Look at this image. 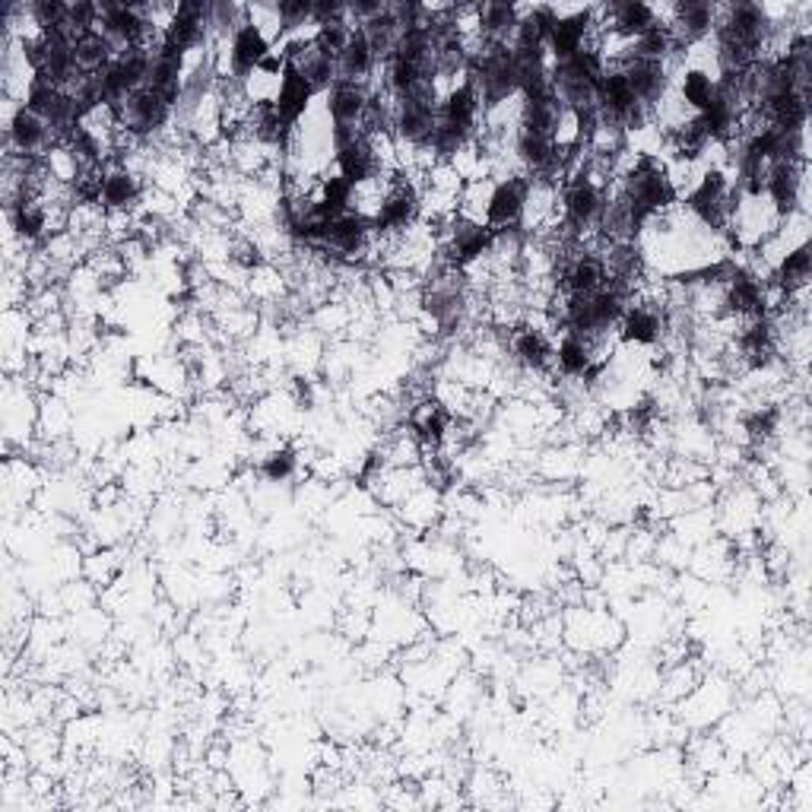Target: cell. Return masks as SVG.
I'll use <instances>...</instances> for the list:
<instances>
[{"instance_id":"obj_26","label":"cell","mask_w":812,"mask_h":812,"mask_svg":"<svg viewBox=\"0 0 812 812\" xmlns=\"http://www.w3.org/2000/svg\"><path fill=\"white\" fill-rule=\"evenodd\" d=\"M715 90L717 80L708 71H701V67H686V71L679 73V98L693 108L695 115L711 102Z\"/></svg>"},{"instance_id":"obj_7","label":"cell","mask_w":812,"mask_h":812,"mask_svg":"<svg viewBox=\"0 0 812 812\" xmlns=\"http://www.w3.org/2000/svg\"><path fill=\"white\" fill-rule=\"evenodd\" d=\"M635 98L647 105L650 112L667 98L669 67L667 61H645V58H625L620 64Z\"/></svg>"},{"instance_id":"obj_19","label":"cell","mask_w":812,"mask_h":812,"mask_svg":"<svg viewBox=\"0 0 812 812\" xmlns=\"http://www.w3.org/2000/svg\"><path fill=\"white\" fill-rule=\"evenodd\" d=\"M552 362L565 378H587L594 375V343L577 334H565L552 350Z\"/></svg>"},{"instance_id":"obj_9","label":"cell","mask_w":812,"mask_h":812,"mask_svg":"<svg viewBox=\"0 0 812 812\" xmlns=\"http://www.w3.org/2000/svg\"><path fill=\"white\" fill-rule=\"evenodd\" d=\"M597 23V10H574L569 17L559 13V20L552 25L550 42H546V54L552 61H569L572 54L584 49L591 42V29Z\"/></svg>"},{"instance_id":"obj_29","label":"cell","mask_w":812,"mask_h":812,"mask_svg":"<svg viewBox=\"0 0 812 812\" xmlns=\"http://www.w3.org/2000/svg\"><path fill=\"white\" fill-rule=\"evenodd\" d=\"M261 473L270 479V482H287V479L295 473V455H292L289 448H280V451L267 455L261 464Z\"/></svg>"},{"instance_id":"obj_10","label":"cell","mask_w":812,"mask_h":812,"mask_svg":"<svg viewBox=\"0 0 812 812\" xmlns=\"http://www.w3.org/2000/svg\"><path fill=\"white\" fill-rule=\"evenodd\" d=\"M311 96H314V90H311L309 80L302 76L299 67H292L287 61V67L280 73V83H277V93H273V112H277V118L283 121L287 127H295L299 121L305 118Z\"/></svg>"},{"instance_id":"obj_14","label":"cell","mask_w":812,"mask_h":812,"mask_svg":"<svg viewBox=\"0 0 812 812\" xmlns=\"http://www.w3.org/2000/svg\"><path fill=\"white\" fill-rule=\"evenodd\" d=\"M368 98H372V93L365 90V83L336 80L334 86L327 90V115H331L334 124L362 131V121H365V112H368Z\"/></svg>"},{"instance_id":"obj_4","label":"cell","mask_w":812,"mask_h":812,"mask_svg":"<svg viewBox=\"0 0 812 812\" xmlns=\"http://www.w3.org/2000/svg\"><path fill=\"white\" fill-rule=\"evenodd\" d=\"M419 191L406 181H394L387 191H384L378 210L372 214V229L375 236H397V232H406L416 216H419Z\"/></svg>"},{"instance_id":"obj_21","label":"cell","mask_w":812,"mask_h":812,"mask_svg":"<svg viewBox=\"0 0 812 812\" xmlns=\"http://www.w3.org/2000/svg\"><path fill=\"white\" fill-rule=\"evenodd\" d=\"M477 17L482 42H502V45H508V39L514 35V25H518L521 10L511 7V3L489 0V3H477Z\"/></svg>"},{"instance_id":"obj_25","label":"cell","mask_w":812,"mask_h":812,"mask_svg":"<svg viewBox=\"0 0 812 812\" xmlns=\"http://www.w3.org/2000/svg\"><path fill=\"white\" fill-rule=\"evenodd\" d=\"M810 270H812V254H810V244L806 241H800L797 248H790L788 254L781 258L778 263V270H774V283L784 289V292H793V289H803L806 287V280H810Z\"/></svg>"},{"instance_id":"obj_30","label":"cell","mask_w":812,"mask_h":812,"mask_svg":"<svg viewBox=\"0 0 812 812\" xmlns=\"http://www.w3.org/2000/svg\"><path fill=\"white\" fill-rule=\"evenodd\" d=\"M311 10H314V0H289V3H277L280 29H295V25L311 23Z\"/></svg>"},{"instance_id":"obj_17","label":"cell","mask_w":812,"mask_h":812,"mask_svg":"<svg viewBox=\"0 0 812 812\" xmlns=\"http://www.w3.org/2000/svg\"><path fill=\"white\" fill-rule=\"evenodd\" d=\"M610 17V32H616L622 39H638L645 29L657 23V7H650L645 0H620L613 7H606Z\"/></svg>"},{"instance_id":"obj_31","label":"cell","mask_w":812,"mask_h":812,"mask_svg":"<svg viewBox=\"0 0 812 812\" xmlns=\"http://www.w3.org/2000/svg\"><path fill=\"white\" fill-rule=\"evenodd\" d=\"M778 423H781L778 406H762V409H756V413L746 419V429L752 431L756 438H768L771 431L778 429Z\"/></svg>"},{"instance_id":"obj_16","label":"cell","mask_w":812,"mask_h":812,"mask_svg":"<svg viewBox=\"0 0 812 812\" xmlns=\"http://www.w3.org/2000/svg\"><path fill=\"white\" fill-rule=\"evenodd\" d=\"M73 58H76L80 73H93L96 76L118 58V49L112 45V39L102 29H86V32L73 35Z\"/></svg>"},{"instance_id":"obj_8","label":"cell","mask_w":812,"mask_h":812,"mask_svg":"<svg viewBox=\"0 0 812 812\" xmlns=\"http://www.w3.org/2000/svg\"><path fill=\"white\" fill-rule=\"evenodd\" d=\"M336 168H340V175L353 188H362V185L375 181L382 175V156H378L375 140L368 134H356L350 144L336 149Z\"/></svg>"},{"instance_id":"obj_20","label":"cell","mask_w":812,"mask_h":812,"mask_svg":"<svg viewBox=\"0 0 812 812\" xmlns=\"http://www.w3.org/2000/svg\"><path fill=\"white\" fill-rule=\"evenodd\" d=\"M620 334L625 343H635V346H654L660 334H664V321L660 314L647 305H625L620 317Z\"/></svg>"},{"instance_id":"obj_5","label":"cell","mask_w":812,"mask_h":812,"mask_svg":"<svg viewBox=\"0 0 812 812\" xmlns=\"http://www.w3.org/2000/svg\"><path fill=\"white\" fill-rule=\"evenodd\" d=\"M764 197L778 219H790L803 200V163H771L764 171Z\"/></svg>"},{"instance_id":"obj_11","label":"cell","mask_w":812,"mask_h":812,"mask_svg":"<svg viewBox=\"0 0 812 812\" xmlns=\"http://www.w3.org/2000/svg\"><path fill=\"white\" fill-rule=\"evenodd\" d=\"M270 51L273 49H270L267 32H263L261 25L254 23V20H248V23L241 25L239 32L232 35V42H229V64H232V76L248 80L251 73L261 67L263 58H267Z\"/></svg>"},{"instance_id":"obj_18","label":"cell","mask_w":812,"mask_h":812,"mask_svg":"<svg viewBox=\"0 0 812 812\" xmlns=\"http://www.w3.org/2000/svg\"><path fill=\"white\" fill-rule=\"evenodd\" d=\"M375 51L368 45V39H365V32L362 29H353V35H350V42H346V49L340 51V58H336V80H346V83H365V76L375 71Z\"/></svg>"},{"instance_id":"obj_13","label":"cell","mask_w":812,"mask_h":812,"mask_svg":"<svg viewBox=\"0 0 812 812\" xmlns=\"http://www.w3.org/2000/svg\"><path fill=\"white\" fill-rule=\"evenodd\" d=\"M477 118H479V93L477 86L470 83V76H467L464 83H457V86H451V90L441 96V105H438V124L455 127L460 134H470V137H473Z\"/></svg>"},{"instance_id":"obj_27","label":"cell","mask_w":812,"mask_h":812,"mask_svg":"<svg viewBox=\"0 0 812 812\" xmlns=\"http://www.w3.org/2000/svg\"><path fill=\"white\" fill-rule=\"evenodd\" d=\"M413 431L423 445H441L448 435V413L438 404H426L416 416H413Z\"/></svg>"},{"instance_id":"obj_22","label":"cell","mask_w":812,"mask_h":812,"mask_svg":"<svg viewBox=\"0 0 812 812\" xmlns=\"http://www.w3.org/2000/svg\"><path fill=\"white\" fill-rule=\"evenodd\" d=\"M562 283L569 289V295H591L606 283V267L597 254H577L565 263L562 270Z\"/></svg>"},{"instance_id":"obj_12","label":"cell","mask_w":812,"mask_h":812,"mask_svg":"<svg viewBox=\"0 0 812 812\" xmlns=\"http://www.w3.org/2000/svg\"><path fill=\"white\" fill-rule=\"evenodd\" d=\"M372 236H375L372 219L365 214L350 210V214L336 216L334 222H331V236H327V244H324V248L340 254V258H358V254L368 251Z\"/></svg>"},{"instance_id":"obj_23","label":"cell","mask_w":812,"mask_h":812,"mask_svg":"<svg viewBox=\"0 0 812 812\" xmlns=\"http://www.w3.org/2000/svg\"><path fill=\"white\" fill-rule=\"evenodd\" d=\"M511 350H514V358L530 368V372H543L552 362V346L550 340L543 336V331L537 327H521L514 340H511Z\"/></svg>"},{"instance_id":"obj_3","label":"cell","mask_w":812,"mask_h":812,"mask_svg":"<svg viewBox=\"0 0 812 812\" xmlns=\"http://www.w3.org/2000/svg\"><path fill=\"white\" fill-rule=\"evenodd\" d=\"M527 197H530V181L521 175H511V178L499 181L486 200V226L492 232L518 229V222L527 214Z\"/></svg>"},{"instance_id":"obj_24","label":"cell","mask_w":812,"mask_h":812,"mask_svg":"<svg viewBox=\"0 0 812 812\" xmlns=\"http://www.w3.org/2000/svg\"><path fill=\"white\" fill-rule=\"evenodd\" d=\"M137 197H140V185L127 168L105 171V181H102V207L105 210H127L137 204Z\"/></svg>"},{"instance_id":"obj_15","label":"cell","mask_w":812,"mask_h":812,"mask_svg":"<svg viewBox=\"0 0 812 812\" xmlns=\"http://www.w3.org/2000/svg\"><path fill=\"white\" fill-rule=\"evenodd\" d=\"M496 244V232L486 222H455L451 229V263L455 267H467V263L479 261L482 254H489Z\"/></svg>"},{"instance_id":"obj_6","label":"cell","mask_w":812,"mask_h":812,"mask_svg":"<svg viewBox=\"0 0 812 812\" xmlns=\"http://www.w3.org/2000/svg\"><path fill=\"white\" fill-rule=\"evenodd\" d=\"M7 140L10 146L23 156V159H35V156H45V149H54L58 137L51 131V124L45 118H39L35 112H29L25 105H20L13 115H10V124H7Z\"/></svg>"},{"instance_id":"obj_28","label":"cell","mask_w":812,"mask_h":812,"mask_svg":"<svg viewBox=\"0 0 812 812\" xmlns=\"http://www.w3.org/2000/svg\"><path fill=\"white\" fill-rule=\"evenodd\" d=\"M67 10H71V3H64V0H32L29 3V13H32V20L39 23L42 32L67 25Z\"/></svg>"},{"instance_id":"obj_1","label":"cell","mask_w":812,"mask_h":812,"mask_svg":"<svg viewBox=\"0 0 812 812\" xmlns=\"http://www.w3.org/2000/svg\"><path fill=\"white\" fill-rule=\"evenodd\" d=\"M171 102L163 93H156L153 86L137 90L134 96H127L121 105L112 108V115L118 121V127L127 137H153L156 131H163L171 118Z\"/></svg>"},{"instance_id":"obj_2","label":"cell","mask_w":812,"mask_h":812,"mask_svg":"<svg viewBox=\"0 0 812 812\" xmlns=\"http://www.w3.org/2000/svg\"><path fill=\"white\" fill-rule=\"evenodd\" d=\"M606 207V194L600 191V185L587 175V171H577L572 175V181L565 185L562 194V216H565V229L572 232H584V229H594L600 222V214Z\"/></svg>"}]
</instances>
